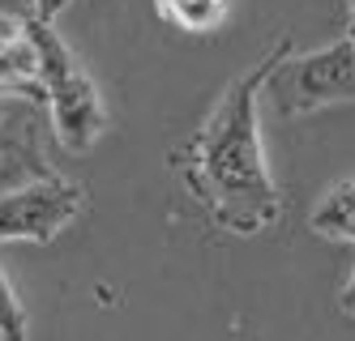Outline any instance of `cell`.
<instances>
[{
	"label": "cell",
	"mask_w": 355,
	"mask_h": 341,
	"mask_svg": "<svg viewBox=\"0 0 355 341\" xmlns=\"http://www.w3.org/2000/svg\"><path fill=\"white\" fill-rule=\"evenodd\" d=\"M64 5H69V0H31V13H35L39 21H56V17L64 13Z\"/></svg>",
	"instance_id": "obj_10"
},
{
	"label": "cell",
	"mask_w": 355,
	"mask_h": 341,
	"mask_svg": "<svg viewBox=\"0 0 355 341\" xmlns=\"http://www.w3.org/2000/svg\"><path fill=\"white\" fill-rule=\"evenodd\" d=\"M159 9L184 30H214L227 13V0H159Z\"/></svg>",
	"instance_id": "obj_7"
},
{
	"label": "cell",
	"mask_w": 355,
	"mask_h": 341,
	"mask_svg": "<svg viewBox=\"0 0 355 341\" xmlns=\"http://www.w3.org/2000/svg\"><path fill=\"white\" fill-rule=\"evenodd\" d=\"M0 337L5 341H26V307H21L13 282L0 269Z\"/></svg>",
	"instance_id": "obj_8"
},
{
	"label": "cell",
	"mask_w": 355,
	"mask_h": 341,
	"mask_svg": "<svg viewBox=\"0 0 355 341\" xmlns=\"http://www.w3.org/2000/svg\"><path fill=\"white\" fill-rule=\"evenodd\" d=\"M351 43H355V17H351Z\"/></svg>",
	"instance_id": "obj_14"
},
{
	"label": "cell",
	"mask_w": 355,
	"mask_h": 341,
	"mask_svg": "<svg viewBox=\"0 0 355 341\" xmlns=\"http://www.w3.org/2000/svg\"><path fill=\"white\" fill-rule=\"evenodd\" d=\"M26 35L39 47V82L47 90V111H52V133L69 154H86L98 137L107 133V111L98 86L90 82V73L73 60V51L60 43L52 30V21H26Z\"/></svg>",
	"instance_id": "obj_2"
},
{
	"label": "cell",
	"mask_w": 355,
	"mask_h": 341,
	"mask_svg": "<svg viewBox=\"0 0 355 341\" xmlns=\"http://www.w3.org/2000/svg\"><path fill=\"white\" fill-rule=\"evenodd\" d=\"M26 21H31V17H21V13H0V47L26 35Z\"/></svg>",
	"instance_id": "obj_9"
},
{
	"label": "cell",
	"mask_w": 355,
	"mask_h": 341,
	"mask_svg": "<svg viewBox=\"0 0 355 341\" xmlns=\"http://www.w3.org/2000/svg\"><path fill=\"white\" fill-rule=\"evenodd\" d=\"M338 307H343L347 316L355 320V265H351V277H347V286H343V295H338Z\"/></svg>",
	"instance_id": "obj_11"
},
{
	"label": "cell",
	"mask_w": 355,
	"mask_h": 341,
	"mask_svg": "<svg viewBox=\"0 0 355 341\" xmlns=\"http://www.w3.org/2000/svg\"><path fill=\"white\" fill-rule=\"evenodd\" d=\"M291 51V39H278L270 56L240 73L210 120L197 128L180 149V175L189 192L206 205V214L232 234H261L283 214V192L270 179L261 128H257V98L278 56Z\"/></svg>",
	"instance_id": "obj_1"
},
{
	"label": "cell",
	"mask_w": 355,
	"mask_h": 341,
	"mask_svg": "<svg viewBox=\"0 0 355 341\" xmlns=\"http://www.w3.org/2000/svg\"><path fill=\"white\" fill-rule=\"evenodd\" d=\"M0 13H21V17H35V13H31V0H0Z\"/></svg>",
	"instance_id": "obj_12"
},
{
	"label": "cell",
	"mask_w": 355,
	"mask_h": 341,
	"mask_svg": "<svg viewBox=\"0 0 355 341\" xmlns=\"http://www.w3.org/2000/svg\"><path fill=\"white\" fill-rule=\"evenodd\" d=\"M0 116H5V107H0Z\"/></svg>",
	"instance_id": "obj_15"
},
{
	"label": "cell",
	"mask_w": 355,
	"mask_h": 341,
	"mask_svg": "<svg viewBox=\"0 0 355 341\" xmlns=\"http://www.w3.org/2000/svg\"><path fill=\"white\" fill-rule=\"evenodd\" d=\"M47 175H56V171L39 149L35 124H17L9 116H0V196L21 188V183L47 179Z\"/></svg>",
	"instance_id": "obj_5"
},
{
	"label": "cell",
	"mask_w": 355,
	"mask_h": 341,
	"mask_svg": "<svg viewBox=\"0 0 355 341\" xmlns=\"http://www.w3.org/2000/svg\"><path fill=\"white\" fill-rule=\"evenodd\" d=\"M270 102L283 116H309L317 107L334 102H355V43L351 35L329 43L321 51H287L266 77Z\"/></svg>",
	"instance_id": "obj_3"
},
{
	"label": "cell",
	"mask_w": 355,
	"mask_h": 341,
	"mask_svg": "<svg viewBox=\"0 0 355 341\" xmlns=\"http://www.w3.org/2000/svg\"><path fill=\"white\" fill-rule=\"evenodd\" d=\"M82 209H86V192L64 175L21 183V188L0 196V243H13V239L52 243Z\"/></svg>",
	"instance_id": "obj_4"
},
{
	"label": "cell",
	"mask_w": 355,
	"mask_h": 341,
	"mask_svg": "<svg viewBox=\"0 0 355 341\" xmlns=\"http://www.w3.org/2000/svg\"><path fill=\"white\" fill-rule=\"evenodd\" d=\"M309 226L321 234V239H338V243H355V179L334 183L321 205L313 209Z\"/></svg>",
	"instance_id": "obj_6"
},
{
	"label": "cell",
	"mask_w": 355,
	"mask_h": 341,
	"mask_svg": "<svg viewBox=\"0 0 355 341\" xmlns=\"http://www.w3.org/2000/svg\"><path fill=\"white\" fill-rule=\"evenodd\" d=\"M343 5H347V9H351V17H355V0H343Z\"/></svg>",
	"instance_id": "obj_13"
},
{
	"label": "cell",
	"mask_w": 355,
	"mask_h": 341,
	"mask_svg": "<svg viewBox=\"0 0 355 341\" xmlns=\"http://www.w3.org/2000/svg\"><path fill=\"white\" fill-rule=\"evenodd\" d=\"M0 341H5V337H0Z\"/></svg>",
	"instance_id": "obj_16"
}]
</instances>
